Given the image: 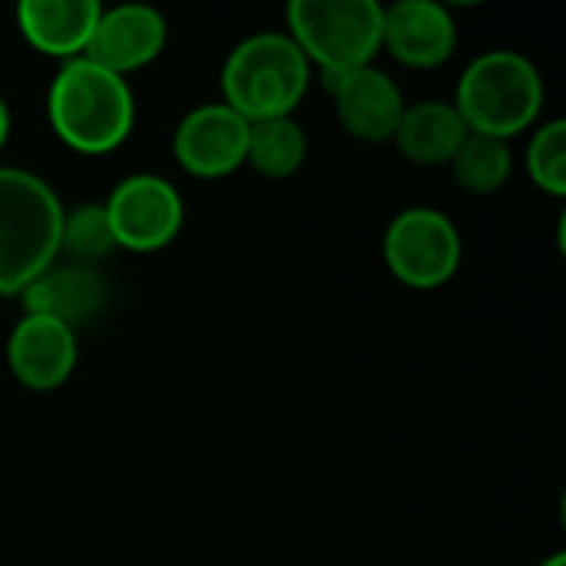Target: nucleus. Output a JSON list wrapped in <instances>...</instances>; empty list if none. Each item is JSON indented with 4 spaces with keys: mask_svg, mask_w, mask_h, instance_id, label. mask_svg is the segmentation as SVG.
<instances>
[{
    "mask_svg": "<svg viewBox=\"0 0 566 566\" xmlns=\"http://www.w3.org/2000/svg\"><path fill=\"white\" fill-rule=\"evenodd\" d=\"M46 119L63 146L86 156L119 149L136 123V99L126 76L76 56L60 63L46 90Z\"/></svg>",
    "mask_w": 566,
    "mask_h": 566,
    "instance_id": "f257e3e1",
    "label": "nucleus"
},
{
    "mask_svg": "<svg viewBox=\"0 0 566 566\" xmlns=\"http://www.w3.org/2000/svg\"><path fill=\"white\" fill-rule=\"evenodd\" d=\"M63 202L30 169L0 166V298L23 289L60 259Z\"/></svg>",
    "mask_w": 566,
    "mask_h": 566,
    "instance_id": "f03ea898",
    "label": "nucleus"
},
{
    "mask_svg": "<svg viewBox=\"0 0 566 566\" xmlns=\"http://www.w3.org/2000/svg\"><path fill=\"white\" fill-rule=\"evenodd\" d=\"M544 99L547 86L534 60L514 50H488L464 66L451 106L468 133L511 143L537 123Z\"/></svg>",
    "mask_w": 566,
    "mask_h": 566,
    "instance_id": "7ed1b4c3",
    "label": "nucleus"
},
{
    "mask_svg": "<svg viewBox=\"0 0 566 566\" xmlns=\"http://www.w3.org/2000/svg\"><path fill=\"white\" fill-rule=\"evenodd\" d=\"M312 83V66L289 33H252L222 66V103L245 123L295 116Z\"/></svg>",
    "mask_w": 566,
    "mask_h": 566,
    "instance_id": "20e7f679",
    "label": "nucleus"
},
{
    "mask_svg": "<svg viewBox=\"0 0 566 566\" xmlns=\"http://www.w3.org/2000/svg\"><path fill=\"white\" fill-rule=\"evenodd\" d=\"M289 36L322 80L375 63L381 53L385 7L378 0H292Z\"/></svg>",
    "mask_w": 566,
    "mask_h": 566,
    "instance_id": "39448f33",
    "label": "nucleus"
},
{
    "mask_svg": "<svg viewBox=\"0 0 566 566\" xmlns=\"http://www.w3.org/2000/svg\"><path fill=\"white\" fill-rule=\"evenodd\" d=\"M385 265L388 272L418 292L448 285L464 259L458 226L434 206H408L385 229Z\"/></svg>",
    "mask_w": 566,
    "mask_h": 566,
    "instance_id": "423d86ee",
    "label": "nucleus"
},
{
    "mask_svg": "<svg viewBox=\"0 0 566 566\" xmlns=\"http://www.w3.org/2000/svg\"><path fill=\"white\" fill-rule=\"evenodd\" d=\"M116 249L126 252H159L176 242L186 219V202L179 189L156 172H133L113 186L103 202Z\"/></svg>",
    "mask_w": 566,
    "mask_h": 566,
    "instance_id": "0eeeda50",
    "label": "nucleus"
},
{
    "mask_svg": "<svg viewBox=\"0 0 566 566\" xmlns=\"http://www.w3.org/2000/svg\"><path fill=\"white\" fill-rule=\"evenodd\" d=\"M249 123L226 103L189 109L172 133V156L196 179H222L245 166Z\"/></svg>",
    "mask_w": 566,
    "mask_h": 566,
    "instance_id": "6e6552de",
    "label": "nucleus"
},
{
    "mask_svg": "<svg viewBox=\"0 0 566 566\" xmlns=\"http://www.w3.org/2000/svg\"><path fill=\"white\" fill-rule=\"evenodd\" d=\"M335 99V113L342 129L358 143H391L398 119L405 113V93L401 86L375 63L358 66L352 73L322 80Z\"/></svg>",
    "mask_w": 566,
    "mask_h": 566,
    "instance_id": "1a4fd4ad",
    "label": "nucleus"
},
{
    "mask_svg": "<svg viewBox=\"0 0 566 566\" xmlns=\"http://www.w3.org/2000/svg\"><path fill=\"white\" fill-rule=\"evenodd\" d=\"M166 40H169V23L156 7L116 3L99 10L96 30L83 56L116 76H129L149 66L163 53Z\"/></svg>",
    "mask_w": 566,
    "mask_h": 566,
    "instance_id": "9d476101",
    "label": "nucleus"
},
{
    "mask_svg": "<svg viewBox=\"0 0 566 566\" xmlns=\"http://www.w3.org/2000/svg\"><path fill=\"white\" fill-rule=\"evenodd\" d=\"M80 358L76 332L46 318L23 312L7 338V368L27 391H56L70 381Z\"/></svg>",
    "mask_w": 566,
    "mask_h": 566,
    "instance_id": "9b49d317",
    "label": "nucleus"
},
{
    "mask_svg": "<svg viewBox=\"0 0 566 566\" xmlns=\"http://www.w3.org/2000/svg\"><path fill=\"white\" fill-rule=\"evenodd\" d=\"M381 50L408 70H438L458 50V23L444 3L398 0L385 7Z\"/></svg>",
    "mask_w": 566,
    "mask_h": 566,
    "instance_id": "f8f14e48",
    "label": "nucleus"
},
{
    "mask_svg": "<svg viewBox=\"0 0 566 566\" xmlns=\"http://www.w3.org/2000/svg\"><path fill=\"white\" fill-rule=\"evenodd\" d=\"M23 312L46 315L73 332L90 325L109 305V282L93 265L53 262L23 289Z\"/></svg>",
    "mask_w": 566,
    "mask_h": 566,
    "instance_id": "ddd939ff",
    "label": "nucleus"
},
{
    "mask_svg": "<svg viewBox=\"0 0 566 566\" xmlns=\"http://www.w3.org/2000/svg\"><path fill=\"white\" fill-rule=\"evenodd\" d=\"M99 10V0H23L17 3V27L36 53L66 63L86 53Z\"/></svg>",
    "mask_w": 566,
    "mask_h": 566,
    "instance_id": "4468645a",
    "label": "nucleus"
},
{
    "mask_svg": "<svg viewBox=\"0 0 566 566\" xmlns=\"http://www.w3.org/2000/svg\"><path fill=\"white\" fill-rule=\"evenodd\" d=\"M464 136L468 129L451 103L418 99L405 106L391 143L415 166H451Z\"/></svg>",
    "mask_w": 566,
    "mask_h": 566,
    "instance_id": "2eb2a0df",
    "label": "nucleus"
},
{
    "mask_svg": "<svg viewBox=\"0 0 566 566\" xmlns=\"http://www.w3.org/2000/svg\"><path fill=\"white\" fill-rule=\"evenodd\" d=\"M308 159V136L295 116L249 123L245 163L265 179H289Z\"/></svg>",
    "mask_w": 566,
    "mask_h": 566,
    "instance_id": "dca6fc26",
    "label": "nucleus"
},
{
    "mask_svg": "<svg viewBox=\"0 0 566 566\" xmlns=\"http://www.w3.org/2000/svg\"><path fill=\"white\" fill-rule=\"evenodd\" d=\"M448 169L454 172V179L464 192L494 196L507 186V179L514 172V153H511V143H504V139L468 133Z\"/></svg>",
    "mask_w": 566,
    "mask_h": 566,
    "instance_id": "f3484780",
    "label": "nucleus"
},
{
    "mask_svg": "<svg viewBox=\"0 0 566 566\" xmlns=\"http://www.w3.org/2000/svg\"><path fill=\"white\" fill-rule=\"evenodd\" d=\"M113 252H116V239H113L103 202H83V206L63 209L60 255H66V262L96 269Z\"/></svg>",
    "mask_w": 566,
    "mask_h": 566,
    "instance_id": "a211bd4d",
    "label": "nucleus"
},
{
    "mask_svg": "<svg viewBox=\"0 0 566 566\" xmlns=\"http://www.w3.org/2000/svg\"><path fill=\"white\" fill-rule=\"evenodd\" d=\"M527 176L534 186L554 199L566 196V123L551 119L541 123L527 143Z\"/></svg>",
    "mask_w": 566,
    "mask_h": 566,
    "instance_id": "6ab92c4d",
    "label": "nucleus"
},
{
    "mask_svg": "<svg viewBox=\"0 0 566 566\" xmlns=\"http://www.w3.org/2000/svg\"><path fill=\"white\" fill-rule=\"evenodd\" d=\"M7 139H10V106H7V99L0 96V153H3V146H7Z\"/></svg>",
    "mask_w": 566,
    "mask_h": 566,
    "instance_id": "aec40b11",
    "label": "nucleus"
},
{
    "mask_svg": "<svg viewBox=\"0 0 566 566\" xmlns=\"http://www.w3.org/2000/svg\"><path fill=\"white\" fill-rule=\"evenodd\" d=\"M541 566H566V554H551Z\"/></svg>",
    "mask_w": 566,
    "mask_h": 566,
    "instance_id": "412c9836",
    "label": "nucleus"
}]
</instances>
